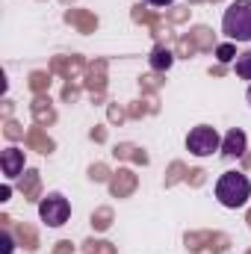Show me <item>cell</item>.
<instances>
[{
    "instance_id": "obj_1",
    "label": "cell",
    "mask_w": 251,
    "mask_h": 254,
    "mask_svg": "<svg viewBox=\"0 0 251 254\" xmlns=\"http://www.w3.org/2000/svg\"><path fill=\"white\" fill-rule=\"evenodd\" d=\"M216 198L222 207L228 210H237V207H246L251 198V181L243 172H225L219 181H216Z\"/></svg>"
},
{
    "instance_id": "obj_2",
    "label": "cell",
    "mask_w": 251,
    "mask_h": 254,
    "mask_svg": "<svg viewBox=\"0 0 251 254\" xmlns=\"http://www.w3.org/2000/svg\"><path fill=\"white\" fill-rule=\"evenodd\" d=\"M222 33L231 42H251V0H234L222 15Z\"/></svg>"
},
{
    "instance_id": "obj_3",
    "label": "cell",
    "mask_w": 251,
    "mask_h": 254,
    "mask_svg": "<svg viewBox=\"0 0 251 254\" xmlns=\"http://www.w3.org/2000/svg\"><path fill=\"white\" fill-rule=\"evenodd\" d=\"M187 148H189V154H195V157H210L213 151H222V136L216 133V127L198 125L189 130Z\"/></svg>"
},
{
    "instance_id": "obj_4",
    "label": "cell",
    "mask_w": 251,
    "mask_h": 254,
    "mask_svg": "<svg viewBox=\"0 0 251 254\" xmlns=\"http://www.w3.org/2000/svg\"><path fill=\"white\" fill-rule=\"evenodd\" d=\"M39 216H42V222L48 228H63L65 222H68V216H71V204H68V198H63L60 192H51L48 198H42Z\"/></svg>"
},
{
    "instance_id": "obj_5",
    "label": "cell",
    "mask_w": 251,
    "mask_h": 254,
    "mask_svg": "<svg viewBox=\"0 0 251 254\" xmlns=\"http://www.w3.org/2000/svg\"><path fill=\"white\" fill-rule=\"evenodd\" d=\"M0 169H3V178H6V181L18 178V175L24 172V151H18V148H6V151L0 154Z\"/></svg>"
},
{
    "instance_id": "obj_6",
    "label": "cell",
    "mask_w": 251,
    "mask_h": 254,
    "mask_svg": "<svg viewBox=\"0 0 251 254\" xmlns=\"http://www.w3.org/2000/svg\"><path fill=\"white\" fill-rule=\"evenodd\" d=\"M246 145H249L246 133H243L240 127H234V130H228L225 139H222V154H225V157H243V154H246Z\"/></svg>"
},
{
    "instance_id": "obj_7",
    "label": "cell",
    "mask_w": 251,
    "mask_h": 254,
    "mask_svg": "<svg viewBox=\"0 0 251 254\" xmlns=\"http://www.w3.org/2000/svg\"><path fill=\"white\" fill-rule=\"evenodd\" d=\"M172 63H175V57H172V51H166V48H157L154 57H151V68H157V71L172 68Z\"/></svg>"
},
{
    "instance_id": "obj_8",
    "label": "cell",
    "mask_w": 251,
    "mask_h": 254,
    "mask_svg": "<svg viewBox=\"0 0 251 254\" xmlns=\"http://www.w3.org/2000/svg\"><path fill=\"white\" fill-rule=\"evenodd\" d=\"M234 68H237V77L251 80V51H249V54H240V57H237V63H234Z\"/></svg>"
},
{
    "instance_id": "obj_9",
    "label": "cell",
    "mask_w": 251,
    "mask_h": 254,
    "mask_svg": "<svg viewBox=\"0 0 251 254\" xmlns=\"http://www.w3.org/2000/svg\"><path fill=\"white\" fill-rule=\"evenodd\" d=\"M216 57H219V63H234L240 54H237V45L228 42V45H219V48H216Z\"/></svg>"
},
{
    "instance_id": "obj_10",
    "label": "cell",
    "mask_w": 251,
    "mask_h": 254,
    "mask_svg": "<svg viewBox=\"0 0 251 254\" xmlns=\"http://www.w3.org/2000/svg\"><path fill=\"white\" fill-rule=\"evenodd\" d=\"M0 243H3V254H12V237H9L6 231L0 234Z\"/></svg>"
},
{
    "instance_id": "obj_11",
    "label": "cell",
    "mask_w": 251,
    "mask_h": 254,
    "mask_svg": "<svg viewBox=\"0 0 251 254\" xmlns=\"http://www.w3.org/2000/svg\"><path fill=\"white\" fill-rule=\"evenodd\" d=\"M9 195H12V187L3 184V187H0V201H9Z\"/></svg>"
},
{
    "instance_id": "obj_12",
    "label": "cell",
    "mask_w": 251,
    "mask_h": 254,
    "mask_svg": "<svg viewBox=\"0 0 251 254\" xmlns=\"http://www.w3.org/2000/svg\"><path fill=\"white\" fill-rule=\"evenodd\" d=\"M145 3H151V6H172L175 0H145Z\"/></svg>"
},
{
    "instance_id": "obj_13",
    "label": "cell",
    "mask_w": 251,
    "mask_h": 254,
    "mask_svg": "<svg viewBox=\"0 0 251 254\" xmlns=\"http://www.w3.org/2000/svg\"><path fill=\"white\" fill-rule=\"evenodd\" d=\"M246 98H249V104H251V86H249V92H246Z\"/></svg>"
}]
</instances>
